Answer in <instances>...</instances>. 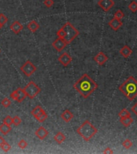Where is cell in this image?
Listing matches in <instances>:
<instances>
[{"mask_svg": "<svg viewBox=\"0 0 137 154\" xmlns=\"http://www.w3.org/2000/svg\"><path fill=\"white\" fill-rule=\"evenodd\" d=\"M73 88L76 90L83 98L87 99L98 88V84L87 73H84L77 81L75 83Z\"/></svg>", "mask_w": 137, "mask_h": 154, "instance_id": "6da1fadb", "label": "cell"}, {"mask_svg": "<svg viewBox=\"0 0 137 154\" xmlns=\"http://www.w3.org/2000/svg\"><path fill=\"white\" fill-rule=\"evenodd\" d=\"M119 90L128 100L132 101L137 96V80L133 76H129L119 87Z\"/></svg>", "mask_w": 137, "mask_h": 154, "instance_id": "7a4b0ae2", "label": "cell"}, {"mask_svg": "<svg viewBox=\"0 0 137 154\" xmlns=\"http://www.w3.org/2000/svg\"><path fill=\"white\" fill-rule=\"evenodd\" d=\"M76 132L84 141H89L98 133V129L89 120H87L77 128Z\"/></svg>", "mask_w": 137, "mask_h": 154, "instance_id": "3957f363", "label": "cell"}, {"mask_svg": "<svg viewBox=\"0 0 137 154\" xmlns=\"http://www.w3.org/2000/svg\"><path fill=\"white\" fill-rule=\"evenodd\" d=\"M62 28L64 31V39L68 44L71 43L79 35V31L70 22H67L62 27Z\"/></svg>", "mask_w": 137, "mask_h": 154, "instance_id": "277c9868", "label": "cell"}, {"mask_svg": "<svg viewBox=\"0 0 137 154\" xmlns=\"http://www.w3.org/2000/svg\"><path fill=\"white\" fill-rule=\"evenodd\" d=\"M26 97L30 99H34L35 96H37L41 92V88L37 85L34 82L30 81L28 83V84L25 86L23 88Z\"/></svg>", "mask_w": 137, "mask_h": 154, "instance_id": "5b68a950", "label": "cell"}, {"mask_svg": "<svg viewBox=\"0 0 137 154\" xmlns=\"http://www.w3.org/2000/svg\"><path fill=\"white\" fill-rule=\"evenodd\" d=\"M20 70L26 76L30 77L36 72L37 68H36V67L34 66V64L30 62V60H27L26 62H25L24 64L22 65Z\"/></svg>", "mask_w": 137, "mask_h": 154, "instance_id": "8992f818", "label": "cell"}, {"mask_svg": "<svg viewBox=\"0 0 137 154\" xmlns=\"http://www.w3.org/2000/svg\"><path fill=\"white\" fill-rule=\"evenodd\" d=\"M11 97L14 100H15L19 103H21L24 100V99L26 98V96L25 94V92H24L23 88H19L15 91H14L11 94Z\"/></svg>", "mask_w": 137, "mask_h": 154, "instance_id": "52a82bcc", "label": "cell"}, {"mask_svg": "<svg viewBox=\"0 0 137 154\" xmlns=\"http://www.w3.org/2000/svg\"><path fill=\"white\" fill-rule=\"evenodd\" d=\"M97 5L103 11L107 12L114 7L115 2L113 0H99L97 3Z\"/></svg>", "mask_w": 137, "mask_h": 154, "instance_id": "ba28073f", "label": "cell"}, {"mask_svg": "<svg viewBox=\"0 0 137 154\" xmlns=\"http://www.w3.org/2000/svg\"><path fill=\"white\" fill-rule=\"evenodd\" d=\"M67 45H68V43L65 41L64 38H57L56 40L52 43V46H53V47L56 49V51H59V52L63 51L65 47H66Z\"/></svg>", "mask_w": 137, "mask_h": 154, "instance_id": "9c48e42d", "label": "cell"}, {"mask_svg": "<svg viewBox=\"0 0 137 154\" xmlns=\"http://www.w3.org/2000/svg\"><path fill=\"white\" fill-rule=\"evenodd\" d=\"M58 60H59V62H60V64H62L63 66L67 67V66H68L69 64L71 63L72 58H71V56H70L68 52H64V53L58 58Z\"/></svg>", "mask_w": 137, "mask_h": 154, "instance_id": "30bf717a", "label": "cell"}, {"mask_svg": "<svg viewBox=\"0 0 137 154\" xmlns=\"http://www.w3.org/2000/svg\"><path fill=\"white\" fill-rule=\"evenodd\" d=\"M108 26L110 27L111 30L117 31L120 30V28L123 26V22L121 21V19H118L116 18L111 19L110 21L108 22Z\"/></svg>", "mask_w": 137, "mask_h": 154, "instance_id": "8fae6325", "label": "cell"}, {"mask_svg": "<svg viewBox=\"0 0 137 154\" xmlns=\"http://www.w3.org/2000/svg\"><path fill=\"white\" fill-rule=\"evenodd\" d=\"M94 61L99 65H103L108 60V57H107L103 51H99L98 54L93 58Z\"/></svg>", "mask_w": 137, "mask_h": 154, "instance_id": "7c38bea8", "label": "cell"}, {"mask_svg": "<svg viewBox=\"0 0 137 154\" xmlns=\"http://www.w3.org/2000/svg\"><path fill=\"white\" fill-rule=\"evenodd\" d=\"M48 134H49L48 131L44 127H42V126L38 128V129L35 131V136L38 137L39 140H42V141L44 140L48 136Z\"/></svg>", "mask_w": 137, "mask_h": 154, "instance_id": "4fadbf2b", "label": "cell"}, {"mask_svg": "<svg viewBox=\"0 0 137 154\" xmlns=\"http://www.w3.org/2000/svg\"><path fill=\"white\" fill-rule=\"evenodd\" d=\"M120 54L123 56L125 59L129 58L131 55L132 54V50L128 46V45H124V47H122L120 50Z\"/></svg>", "mask_w": 137, "mask_h": 154, "instance_id": "5bb4252c", "label": "cell"}, {"mask_svg": "<svg viewBox=\"0 0 137 154\" xmlns=\"http://www.w3.org/2000/svg\"><path fill=\"white\" fill-rule=\"evenodd\" d=\"M10 28H11V30L13 31L15 34H19L22 30H23V26L22 25V23L20 22L19 21H15L11 25L10 27Z\"/></svg>", "mask_w": 137, "mask_h": 154, "instance_id": "9a60e30c", "label": "cell"}, {"mask_svg": "<svg viewBox=\"0 0 137 154\" xmlns=\"http://www.w3.org/2000/svg\"><path fill=\"white\" fill-rule=\"evenodd\" d=\"M73 117H74L73 113L70 110H68V109L64 110V111L63 112V113L61 114V118L64 120L66 123L70 122L73 119Z\"/></svg>", "mask_w": 137, "mask_h": 154, "instance_id": "2e32d148", "label": "cell"}, {"mask_svg": "<svg viewBox=\"0 0 137 154\" xmlns=\"http://www.w3.org/2000/svg\"><path fill=\"white\" fill-rule=\"evenodd\" d=\"M120 121L123 126H124V127H129L131 124H132L134 120L132 119V117L130 116H126V117L120 118Z\"/></svg>", "mask_w": 137, "mask_h": 154, "instance_id": "e0dca14e", "label": "cell"}, {"mask_svg": "<svg viewBox=\"0 0 137 154\" xmlns=\"http://www.w3.org/2000/svg\"><path fill=\"white\" fill-rule=\"evenodd\" d=\"M54 140L56 141V142H57L58 144H62V143H64L65 141H66V136H65L64 134L63 133H61V132H59V133H57L54 136Z\"/></svg>", "mask_w": 137, "mask_h": 154, "instance_id": "ac0fdd59", "label": "cell"}, {"mask_svg": "<svg viewBox=\"0 0 137 154\" xmlns=\"http://www.w3.org/2000/svg\"><path fill=\"white\" fill-rule=\"evenodd\" d=\"M27 28L31 31V32H35L39 28V24L34 20H32L28 23L27 24Z\"/></svg>", "mask_w": 137, "mask_h": 154, "instance_id": "d6986e66", "label": "cell"}, {"mask_svg": "<svg viewBox=\"0 0 137 154\" xmlns=\"http://www.w3.org/2000/svg\"><path fill=\"white\" fill-rule=\"evenodd\" d=\"M11 131V125H8V124H5V123L0 125V132L3 133V135L8 134Z\"/></svg>", "mask_w": 137, "mask_h": 154, "instance_id": "ffe728a7", "label": "cell"}, {"mask_svg": "<svg viewBox=\"0 0 137 154\" xmlns=\"http://www.w3.org/2000/svg\"><path fill=\"white\" fill-rule=\"evenodd\" d=\"M35 119L38 120L39 122L40 123H42V122H44L45 120L47 119V114L46 112L44 111V110H42V111L39 112V114L36 117H35Z\"/></svg>", "mask_w": 137, "mask_h": 154, "instance_id": "44dd1931", "label": "cell"}, {"mask_svg": "<svg viewBox=\"0 0 137 154\" xmlns=\"http://www.w3.org/2000/svg\"><path fill=\"white\" fill-rule=\"evenodd\" d=\"M118 116H119L120 118H123V117H126V116H130L131 113H130V112H129L128 109L124 108V109H122V110L119 112Z\"/></svg>", "mask_w": 137, "mask_h": 154, "instance_id": "7402d4cb", "label": "cell"}, {"mask_svg": "<svg viewBox=\"0 0 137 154\" xmlns=\"http://www.w3.org/2000/svg\"><path fill=\"white\" fill-rule=\"evenodd\" d=\"M43 110V108L41 107V106H39V105H38V106H36V107L34 108V109L31 111V115L34 116V118L37 116L39 115V112Z\"/></svg>", "mask_w": 137, "mask_h": 154, "instance_id": "603a6c76", "label": "cell"}, {"mask_svg": "<svg viewBox=\"0 0 137 154\" xmlns=\"http://www.w3.org/2000/svg\"><path fill=\"white\" fill-rule=\"evenodd\" d=\"M122 145H123V146H124L126 149H130V148L132 146L133 144L131 140H129V139H126V140H124V141H123V144H122Z\"/></svg>", "mask_w": 137, "mask_h": 154, "instance_id": "cb8c5ba5", "label": "cell"}, {"mask_svg": "<svg viewBox=\"0 0 137 154\" xmlns=\"http://www.w3.org/2000/svg\"><path fill=\"white\" fill-rule=\"evenodd\" d=\"M128 9L132 11V12H136L137 11V3L136 1H132L130 4L128 5Z\"/></svg>", "mask_w": 137, "mask_h": 154, "instance_id": "d4e9b609", "label": "cell"}, {"mask_svg": "<svg viewBox=\"0 0 137 154\" xmlns=\"http://www.w3.org/2000/svg\"><path fill=\"white\" fill-rule=\"evenodd\" d=\"M124 17V12L121 11V10H118V11H116V12H115V14H114V18L118 19H122Z\"/></svg>", "mask_w": 137, "mask_h": 154, "instance_id": "484cf974", "label": "cell"}, {"mask_svg": "<svg viewBox=\"0 0 137 154\" xmlns=\"http://www.w3.org/2000/svg\"><path fill=\"white\" fill-rule=\"evenodd\" d=\"M3 123L11 126V125L13 124V118H12L11 116H7L4 119H3Z\"/></svg>", "mask_w": 137, "mask_h": 154, "instance_id": "4316f807", "label": "cell"}, {"mask_svg": "<svg viewBox=\"0 0 137 154\" xmlns=\"http://www.w3.org/2000/svg\"><path fill=\"white\" fill-rule=\"evenodd\" d=\"M7 20H8V19L4 14H0V24L1 25L4 26L7 23Z\"/></svg>", "mask_w": 137, "mask_h": 154, "instance_id": "83f0119b", "label": "cell"}, {"mask_svg": "<svg viewBox=\"0 0 137 154\" xmlns=\"http://www.w3.org/2000/svg\"><path fill=\"white\" fill-rule=\"evenodd\" d=\"M1 104H2V105H3L4 108H8L11 106V100H10L8 98H4L3 100H2Z\"/></svg>", "mask_w": 137, "mask_h": 154, "instance_id": "f1b7e54d", "label": "cell"}, {"mask_svg": "<svg viewBox=\"0 0 137 154\" xmlns=\"http://www.w3.org/2000/svg\"><path fill=\"white\" fill-rule=\"evenodd\" d=\"M22 123L21 118L18 116H15L13 117V124L15 126H19Z\"/></svg>", "mask_w": 137, "mask_h": 154, "instance_id": "f546056e", "label": "cell"}, {"mask_svg": "<svg viewBox=\"0 0 137 154\" xmlns=\"http://www.w3.org/2000/svg\"><path fill=\"white\" fill-rule=\"evenodd\" d=\"M18 146H19L20 149H23L26 148V146H27V142H26L25 140H20V141H19V143H18Z\"/></svg>", "mask_w": 137, "mask_h": 154, "instance_id": "4dcf8cb0", "label": "cell"}, {"mask_svg": "<svg viewBox=\"0 0 137 154\" xmlns=\"http://www.w3.org/2000/svg\"><path fill=\"white\" fill-rule=\"evenodd\" d=\"M0 147H1V149L3 150L4 152H8L9 150L11 149V145H9L7 142H5L4 144H3V145H2L0 146Z\"/></svg>", "mask_w": 137, "mask_h": 154, "instance_id": "1f68e13d", "label": "cell"}, {"mask_svg": "<svg viewBox=\"0 0 137 154\" xmlns=\"http://www.w3.org/2000/svg\"><path fill=\"white\" fill-rule=\"evenodd\" d=\"M43 4L45 5L47 7L50 8V7H52V6L54 5V1L53 0H44L43 1Z\"/></svg>", "mask_w": 137, "mask_h": 154, "instance_id": "d6a6232c", "label": "cell"}, {"mask_svg": "<svg viewBox=\"0 0 137 154\" xmlns=\"http://www.w3.org/2000/svg\"><path fill=\"white\" fill-rule=\"evenodd\" d=\"M57 36H58V38H64V29L61 27L60 30L57 31Z\"/></svg>", "mask_w": 137, "mask_h": 154, "instance_id": "836d02e7", "label": "cell"}, {"mask_svg": "<svg viewBox=\"0 0 137 154\" xmlns=\"http://www.w3.org/2000/svg\"><path fill=\"white\" fill-rule=\"evenodd\" d=\"M132 111L133 113L137 116V103L136 104H135L132 106Z\"/></svg>", "mask_w": 137, "mask_h": 154, "instance_id": "e575fe53", "label": "cell"}, {"mask_svg": "<svg viewBox=\"0 0 137 154\" xmlns=\"http://www.w3.org/2000/svg\"><path fill=\"white\" fill-rule=\"evenodd\" d=\"M103 153L105 154H111L113 153L114 152H113V150L110 149V148H107V149H105V150L103 151Z\"/></svg>", "mask_w": 137, "mask_h": 154, "instance_id": "d590c367", "label": "cell"}, {"mask_svg": "<svg viewBox=\"0 0 137 154\" xmlns=\"http://www.w3.org/2000/svg\"><path fill=\"white\" fill-rule=\"evenodd\" d=\"M6 141H5V139L3 137H0V146L2 145H3Z\"/></svg>", "mask_w": 137, "mask_h": 154, "instance_id": "8d00e7d4", "label": "cell"}, {"mask_svg": "<svg viewBox=\"0 0 137 154\" xmlns=\"http://www.w3.org/2000/svg\"><path fill=\"white\" fill-rule=\"evenodd\" d=\"M3 27V26L1 25V24H0V29H1V27Z\"/></svg>", "mask_w": 137, "mask_h": 154, "instance_id": "74e56055", "label": "cell"}, {"mask_svg": "<svg viewBox=\"0 0 137 154\" xmlns=\"http://www.w3.org/2000/svg\"><path fill=\"white\" fill-rule=\"evenodd\" d=\"M0 52H1V50H0Z\"/></svg>", "mask_w": 137, "mask_h": 154, "instance_id": "f35d334b", "label": "cell"}]
</instances>
